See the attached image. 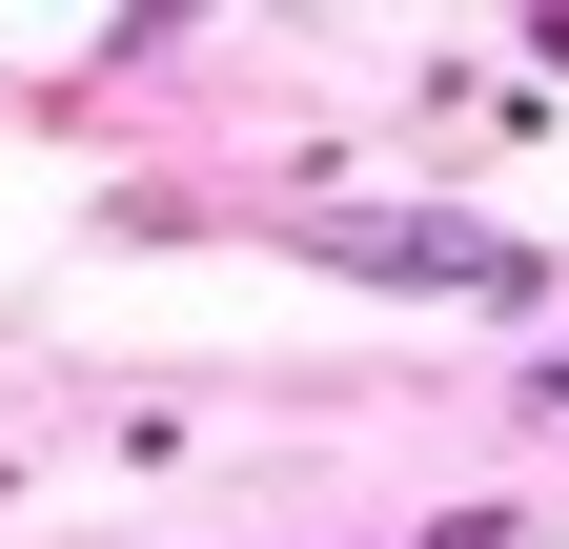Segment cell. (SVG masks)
Returning <instances> with one entry per match:
<instances>
[{"label":"cell","mask_w":569,"mask_h":549,"mask_svg":"<svg viewBox=\"0 0 569 549\" xmlns=\"http://www.w3.org/2000/svg\"><path fill=\"white\" fill-rule=\"evenodd\" d=\"M326 264H387V286H488V306L529 286V264H509V244H468V224H326Z\"/></svg>","instance_id":"obj_1"}]
</instances>
